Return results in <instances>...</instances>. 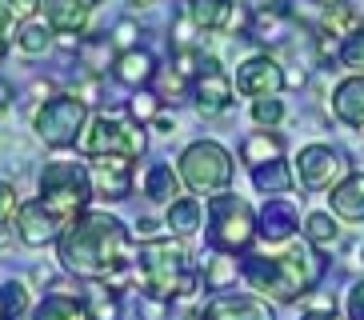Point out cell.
I'll list each match as a JSON object with an SVG mask.
<instances>
[{
  "label": "cell",
  "mask_w": 364,
  "mask_h": 320,
  "mask_svg": "<svg viewBox=\"0 0 364 320\" xmlns=\"http://www.w3.org/2000/svg\"><path fill=\"white\" fill-rule=\"evenodd\" d=\"M33 320H92V312H88L85 300L56 292V297H44V304L33 312Z\"/></svg>",
  "instance_id": "obj_23"
},
{
  "label": "cell",
  "mask_w": 364,
  "mask_h": 320,
  "mask_svg": "<svg viewBox=\"0 0 364 320\" xmlns=\"http://www.w3.org/2000/svg\"><path fill=\"white\" fill-rule=\"evenodd\" d=\"M296 228H300L296 204L284 201V196H268L264 213H260V220H257V236H264L268 245H284V240H292Z\"/></svg>",
  "instance_id": "obj_13"
},
{
  "label": "cell",
  "mask_w": 364,
  "mask_h": 320,
  "mask_svg": "<svg viewBox=\"0 0 364 320\" xmlns=\"http://www.w3.org/2000/svg\"><path fill=\"white\" fill-rule=\"evenodd\" d=\"M300 320H341V316H336V312H304Z\"/></svg>",
  "instance_id": "obj_43"
},
{
  "label": "cell",
  "mask_w": 364,
  "mask_h": 320,
  "mask_svg": "<svg viewBox=\"0 0 364 320\" xmlns=\"http://www.w3.org/2000/svg\"><path fill=\"white\" fill-rule=\"evenodd\" d=\"M152 128H156V132H172V117H164V112H156V120H152Z\"/></svg>",
  "instance_id": "obj_42"
},
{
  "label": "cell",
  "mask_w": 364,
  "mask_h": 320,
  "mask_svg": "<svg viewBox=\"0 0 364 320\" xmlns=\"http://www.w3.org/2000/svg\"><path fill=\"white\" fill-rule=\"evenodd\" d=\"M344 172V160L336 149H328V144H309V149H300L296 156V181L304 184V188H332V181H341Z\"/></svg>",
  "instance_id": "obj_10"
},
{
  "label": "cell",
  "mask_w": 364,
  "mask_h": 320,
  "mask_svg": "<svg viewBox=\"0 0 364 320\" xmlns=\"http://www.w3.org/2000/svg\"><path fill=\"white\" fill-rule=\"evenodd\" d=\"M144 196L156 204H172L181 196V176L172 172V164H152L144 172Z\"/></svg>",
  "instance_id": "obj_22"
},
{
  "label": "cell",
  "mask_w": 364,
  "mask_h": 320,
  "mask_svg": "<svg viewBox=\"0 0 364 320\" xmlns=\"http://www.w3.org/2000/svg\"><path fill=\"white\" fill-rule=\"evenodd\" d=\"M204 320H272V312L252 297H216L204 304Z\"/></svg>",
  "instance_id": "obj_19"
},
{
  "label": "cell",
  "mask_w": 364,
  "mask_h": 320,
  "mask_svg": "<svg viewBox=\"0 0 364 320\" xmlns=\"http://www.w3.org/2000/svg\"><path fill=\"white\" fill-rule=\"evenodd\" d=\"M332 216L341 220H364V172H348L344 181L332 184Z\"/></svg>",
  "instance_id": "obj_17"
},
{
  "label": "cell",
  "mask_w": 364,
  "mask_h": 320,
  "mask_svg": "<svg viewBox=\"0 0 364 320\" xmlns=\"http://www.w3.org/2000/svg\"><path fill=\"white\" fill-rule=\"evenodd\" d=\"M9 240H12V224H0V248L9 245Z\"/></svg>",
  "instance_id": "obj_44"
},
{
  "label": "cell",
  "mask_w": 364,
  "mask_h": 320,
  "mask_svg": "<svg viewBox=\"0 0 364 320\" xmlns=\"http://www.w3.org/2000/svg\"><path fill=\"white\" fill-rule=\"evenodd\" d=\"M364 28V16L360 12H353L348 4H341V9H324V21H321V36H341V41H348L353 32Z\"/></svg>",
  "instance_id": "obj_25"
},
{
  "label": "cell",
  "mask_w": 364,
  "mask_h": 320,
  "mask_svg": "<svg viewBox=\"0 0 364 320\" xmlns=\"http://www.w3.org/2000/svg\"><path fill=\"white\" fill-rule=\"evenodd\" d=\"M348 320H364V284L348 292Z\"/></svg>",
  "instance_id": "obj_39"
},
{
  "label": "cell",
  "mask_w": 364,
  "mask_h": 320,
  "mask_svg": "<svg viewBox=\"0 0 364 320\" xmlns=\"http://www.w3.org/2000/svg\"><path fill=\"white\" fill-rule=\"evenodd\" d=\"M9 105H12V88L4 85V80H0V117L9 112Z\"/></svg>",
  "instance_id": "obj_41"
},
{
  "label": "cell",
  "mask_w": 364,
  "mask_h": 320,
  "mask_svg": "<svg viewBox=\"0 0 364 320\" xmlns=\"http://www.w3.org/2000/svg\"><path fill=\"white\" fill-rule=\"evenodd\" d=\"M356 256H360V260H356V265H364V248H360V252H356Z\"/></svg>",
  "instance_id": "obj_48"
},
{
  "label": "cell",
  "mask_w": 364,
  "mask_h": 320,
  "mask_svg": "<svg viewBox=\"0 0 364 320\" xmlns=\"http://www.w3.org/2000/svg\"><path fill=\"white\" fill-rule=\"evenodd\" d=\"M140 284L156 300L188 297L196 288V277L188 272V252L176 240H144L140 248Z\"/></svg>",
  "instance_id": "obj_3"
},
{
  "label": "cell",
  "mask_w": 364,
  "mask_h": 320,
  "mask_svg": "<svg viewBox=\"0 0 364 320\" xmlns=\"http://www.w3.org/2000/svg\"><path fill=\"white\" fill-rule=\"evenodd\" d=\"M156 228H161V224H156V220H149V216H144V220L136 224V233L144 236V240H161V236H156Z\"/></svg>",
  "instance_id": "obj_40"
},
{
  "label": "cell",
  "mask_w": 364,
  "mask_h": 320,
  "mask_svg": "<svg viewBox=\"0 0 364 320\" xmlns=\"http://www.w3.org/2000/svg\"><path fill=\"white\" fill-rule=\"evenodd\" d=\"M149 144L144 128L132 124V120H120V117H92L88 120V132L80 137V149L88 156H140Z\"/></svg>",
  "instance_id": "obj_8"
},
{
  "label": "cell",
  "mask_w": 364,
  "mask_h": 320,
  "mask_svg": "<svg viewBox=\"0 0 364 320\" xmlns=\"http://www.w3.org/2000/svg\"><path fill=\"white\" fill-rule=\"evenodd\" d=\"M232 88L236 85L228 80L220 60L208 56V60H204V73L196 76V88H193L196 112H200V117H220V112H228V108H232Z\"/></svg>",
  "instance_id": "obj_9"
},
{
  "label": "cell",
  "mask_w": 364,
  "mask_h": 320,
  "mask_svg": "<svg viewBox=\"0 0 364 320\" xmlns=\"http://www.w3.org/2000/svg\"><path fill=\"white\" fill-rule=\"evenodd\" d=\"M9 41H12V12H9V4L0 0V56L9 53Z\"/></svg>",
  "instance_id": "obj_38"
},
{
  "label": "cell",
  "mask_w": 364,
  "mask_h": 320,
  "mask_svg": "<svg viewBox=\"0 0 364 320\" xmlns=\"http://www.w3.org/2000/svg\"><path fill=\"white\" fill-rule=\"evenodd\" d=\"M252 184H257L260 192H268V196H280V192L292 188V172L284 160H272V164H260V169H252Z\"/></svg>",
  "instance_id": "obj_26"
},
{
  "label": "cell",
  "mask_w": 364,
  "mask_h": 320,
  "mask_svg": "<svg viewBox=\"0 0 364 320\" xmlns=\"http://www.w3.org/2000/svg\"><path fill=\"white\" fill-rule=\"evenodd\" d=\"M204 280H208L213 288H225V284H232V280H236V260H232L228 252H220V256L213 260V265L204 268Z\"/></svg>",
  "instance_id": "obj_30"
},
{
  "label": "cell",
  "mask_w": 364,
  "mask_h": 320,
  "mask_svg": "<svg viewBox=\"0 0 364 320\" xmlns=\"http://www.w3.org/2000/svg\"><path fill=\"white\" fill-rule=\"evenodd\" d=\"M92 188L105 201H124L132 188V160L129 156H92Z\"/></svg>",
  "instance_id": "obj_14"
},
{
  "label": "cell",
  "mask_w": 364,
  "mask_h": 320,
  "mask_svg": "<svg viewBox=\"0 0 364 320\" xmlns=\"http://www.w3.org/2000/svg\"><path fill=\"white\" fill-rule=\"evenodd\" d=\"M164 228H172V236H193L200 228V204L193 196H181V201L168 204L164 213Z\"/></svg>",
  "instance_id": "obj_24"
},
{
  "label": "cell",
  "mask_w": 364,
  "mask_h": 320,
  "mask_svg": "<svg viewBox=\"0 0 364 320\" xmlns=\"http://www.w3.org/2000/svg\"><path fill=\"white\" fill-rule=\"evenodd\" d=\"M284 85H289V76H284V68H280L272 56H248V60L236 68V92L252 96V100L277 96Z\"/></svg>",
  "instance_id": "obj_11"
},
{
  "label": "cell",
  "mask_w": 364,
  "mask_h": 320,
  "mask_svg": "<svg viewBox=\"0 0 364 320\" xmlns=\"http://www.w3.org/2000/svg\"><path fill=\"white\" fill-rule=\"evenodd\" d=\"M129 4H140V9H149V4H156V0H129Z\"/></svg>",
  "instance_id": "obj_46"
},
{
  "label": "cell",
  "mask_w": 364,
  "mask_h": 320,
  "mask_svg": "<svg viewBox=\"0 0 364 320\" xmlns=\"http://www.w3.org/2000/svg\"><path fill=\"white\" fill-rule=\"evenodd\" d=\"M257 236V213L248 208V201L232 196V192H220L208 201V240L220 252H245Z\"/></svg>",
  "instance_id": "obj_5"
},
{
  "label": "cell",
  "mask_w": 364,
  "mask_h": 320,
  "mask_svg": "<svg viewBox=\"0 0 364 320\" xmlns=\"http://www.w3.org/2000/svg\"><path fill=\"white\" fill-rule=\"evenodd\" d=\"M181 181L193 192H225L232 184V156L216 140H196L181 152Z\"/></svg>",
  "instance_id": "obj_6"
},
{
  "label": "cell",
  "mask_w": 364,
  "mask_h": 320,
  "mask_svg": "<svg viewBox=\"0 0 364 320\" xmlns=\"http://www.w3.org/2000/svg\"><path fill=\"white\" fill-rule=\"evenodd\" d=\"M92 320H120V304L108 297V288H92V297L85 300Z\"/></svg>",
  "instance_id": "obj_31"
},
{
  "label": "cell",
  "mask_w": 364,
  "mask_h": 320,
  "mask_svg": "<svg viewBox=\"0 0 364 320\" xmlns=\"http://www.w3.org/2000/svg\"><path fill=\"white\" fill-rule=\"evenodd\" d=\"M332 112L348 128H364V76H348L332 88Z\"/></svg>",
  "instance_id": "obj_16"
},
{
  "label": "cell",
  "mask_w": 364,
  "mask_h": 320,
  "mask_svg": "<svg viewBox=\"0 0 364 320\" xmlns=\"http://www.w3.org/2000/svg\"><path fill=\"white\" fill-rule=\"evenodd\" d=\"M129 112H132V120H136V124L156 120V112H161V96H152V92H144V88H140V92L129 100Z\"/></svg>",
  "instance_id": "obj_34"
},
{
  "label": "cell",
  "mask_w": 364,
  "mask_h": 320,
  "mask_svg": "<svg viewBox=\"0 0 364 320\" xmlns=\"http://www.w3.org/2000/svg\"><path fill=\"white\" fill-rule=\"evenodd\" d=\"M336 60H341L344 68H356V73H360V68H364V28L353 32V36L336 48Z\"/></svg>",
  "instance_id": "obj_32"
},
{
  "label": "cell",
  "mask_w": 364,
  "mask_h": 320,
  "mask_svg": "<svg viewBox=\"0 0 364 320\" xmlns=\"http://www.w3.org/2000/svg\"><path fill=\"white\" fill-rule=\"evenodd\" d=\"M88 4H100V0H88Z\"/></svg>",
  "instance_id": "obj_49"
},
{
  "label": "cell",
  "mask_w": 364,
  "mask_h": 320,
  "mask_svg": "<svg viewBox=\"0 0 364 320\" xmlns=\"http://www.w3.org/2000/svg\"><path fill=\"white\" fill-rule=\"evenodd\" d=\"M316 4H324V9H341L344 0H316Z\"/></svg>",
  "instance_id": "obj_45"
},
{
  "label": "cell",
  "mask_w": 364,
  "mask_h": 320,
  "mask_svg": "<svg viewBox=\"0 0 364 320\" xmlns=\"http://www.w3.org/2000/svg\"><path fill=\"white\" fill-rule=\"evenodd\" d=\"M44 24L60 36H80L88 28V16H92V4L88 0H44Z\"/></svg>",
  "instance_id": "obj_15"
},
{
  "label": "cell",
  "mask_w": 364,
  "mask_h": 320,
  "mask_svg": "<svg viewBox=\"0 0 364 320\" xmlns=\"http://www.w3.org/2000/svg\"><path fill=\"white\" fill-rule=\"evenodd\" d=\"M112 76H117L120 85H129V88H144L156 80V60H152L144 48H129V53H120L117 60H112Z\"/></svg>",
  "instance_id": "obj_18"
},
{
  "label": "cell",
  "mask_w": 364,
  "mask_h": 320,
  "mask_svg": "<svg viewBox=\"0 0 364 320\" xmlns=\"http://www.w3.org/2000/svg\"><path fill=\"white\" fill-rule=\"evenodd\" d=\"M304 236H309V245H312V248L336 245V220H332L328 213H312L309 220H304Z\"/></svg>",
  "instance_id": "obj_29"
},
{
  "label": "cell",
  "mask_w": 364,
  "mask_h": 320,
  "mask_svg": "<svg viewBox=\"0 0 364 320\" xmlns=\"http://www.w3.org/2000/svg\"><path fill=\"white\" fill-rule=\"evenodd\" d=\"M21 213V201H16V188L0 181V224H12V216Z\"/></svg>",
  "instance_id": "obj_35"
},
{
  "label": "cell",
  "mask_w": 364,
  "mask_h": 320,
  "mask_svg": "<svg viewBox=\"0 0 364 320\" xmlns=\"http://www.w3.org/2000/svg\"><path fill=\"white\" fill-rule=\"evenodd\" d=\"M33 124H36V137H41L44 144L68 149V144H76V137H80L85 124H88V105L76 92H60V96H53V100H44V105L36 108Z\"/></svg>",
  "instance_id": "obj_7"
},
{
  "label": "cell",
  "mask_w": 364,
  "mask_h": 320,
  "mask_svg": "<svg viewBox=\"0 0 364 320\" xmlns=\"http://www.w3.org/2000/svg\"><path fill=\"white\" fill-rule=\"evenodd\" d=\"M48 44H53V28H48V24L24 21V28L16 32V48H21L24 56H44L48 53Z\"/></svg>",
  "instance_id": "obj_28"
},
{
  "label": "cell",
  "mask_w": 364,
  "mask_h": 320,
  "mask_svg": "<svg viewBox=\"0 0 364 320\" xmlns=\"http://www.w3.org/2000/svg\"><path fill=\"white\" fill-rule=\"evenodd\" d=\"M92 201V172L76 160H48L41 172V204L56 220L73 224Z\"/></svg>",
  "instance_id": "obj_4"
},
{
  "label": "cell",
  "mask_w": 364,
  "mask_h": 320,
  "mask_svg": "<svg viewBox=\"0 0 364 320\" xmlns=\"http://www.w3.org/2000/svg\"><path fill=\"white\" fill-rule=\"evenodd\" d=\"M60 265L85 280L117 277L132 265L129 228L108 213H80L60 233Z\"/></svg>",
  "instance_id": "obj_1"
},
{
  "label": "cell",
  "mask_w": 364,
  "mask_h": 320,
  "mask_svg": "<svg viewBox=\"0 0 364 320\" xmlns=\"http://www.w3.org/2000/svg\"><path fill=\"white\" fill-rule=\"evenodd\" d=\"M136 36H140L136 24H132V21H120V24H117V32H112V44H120V48L129 53V48H136Z\"/></svg>",
  "instance_id": "obj_36"
},
{
  "label": "cell",
  "mask_w": 364,
  "mask_h": 320,
  "mask_svg": "<svg viewBox=\"0 0 364 320\" xmlns=\"http://www.w3.org/2000/svg\"><path fill=\"white\" fill-rule=\"evenodd\" d=\"M60 233H65V224L56 220V216L48 213L41 201L21 204V213H16V236H21L28 248L53 245V240H60Z\"/></svg>",
  "instance_id": "obj_12"
},
{
  "label": "cell",
  "mask_w": 364,
  "mask_h": 320,
  "mask_svg": "<svg viewBox=\"0 0 364 320\" xmlns=\"http://www.w3.org/2000/svg\"><path fill=\"white\" fill-rule=\"evenodd\" d=\"M9 4V12H12V21H28L36 9H41L44 0H4Z\"/></svg>",
  "instance_id": "obj_37"
},
{
  "label": "cell",
  "mask_w": 364,
  "mask_h": 320,
  "mask_svg": "<svg viewBox=\"0 0 364 320\" xmlns=\"http://www.w3.org/2000/svg\"><path fill=\"white\" fill-rule=\"evenodd\" d=\"M184 320H204V312H193V316H184Z\"/></svg>",
  "instance_id": "obj_47"
},
{
  "label": "cell",
  "mask_w": 364,
  "mask_h": 320,
  "mask_svg": "<svg viewBox=\"0 0 364 320\" xmlns=\"http://www.w3.org/2000/svg\"><path fill=\"white\" fill-rule=\"evenodd\" d=\"M252 120L264 124V128L280 124V120H284V105H280L277 96H260V100H252Z\"/></svg>",
  "instance_id": "obj_33"
},
{
  "label": "cell",
  "mask_w": 364,
  "mask_h": 320,
  "mask_svg": "<svg viewBox=\"0 0 364 320\" xmlns=\"http://www.w3.org/2000/svg\"><path fill=\"white\" fill-rule=\"evenodd\" d=\"M240 272L252 292L292 304L296 297H309V288H316V280L324 277V260L309 240H284L280 248L245 256Z\"/></svg>",
  "instance_id": "obj_2"
},
{
  "label": "cell",
  "mask_w": 364,
  "mask_h": 320,
  "mask_svg": "<svg viewBox=\"0 0 364 320\" xmlns=\"http://www.w3.org/2000/svg\"><path fill=\"white\" fill-rule=\"evenodd\" d=\"M280 152H284V140H280L277 132H252V137L240 144V160H245L248 169L272 164V160H280Z\"/></svg>",
  "instance_id": "obj_21"
},
{
  "label": "cell",
  "mask_w": 364,
  "mask_h": 320,
  "mask_svg": "<svg viewBox=\"0 0 364 320\" xmlns=\"http://www.w3.org/2000/svg\"><path fill=\"white\" fill-rule=\"evenodd\" d=\"M28 312V284L24 280H4L0 284V320H21Z\"/></svg>",
  "instance_id": "obj_27"
},
{
  "label": "cell",
  "mask_w": 364,
  "mask_h": 320,
  "mask_svg": "<svg viewBox=\"0 0 364 320\" xmlns=\"http://www.w3.org/2000/svg\"><path fill=\"white\" fill-rule=\"evenodd\" d=\"M188 16L200 32H220L232 24V0H193Z\"/></svg>",
  "instance_id": "obj_20"
}]
</instances>
